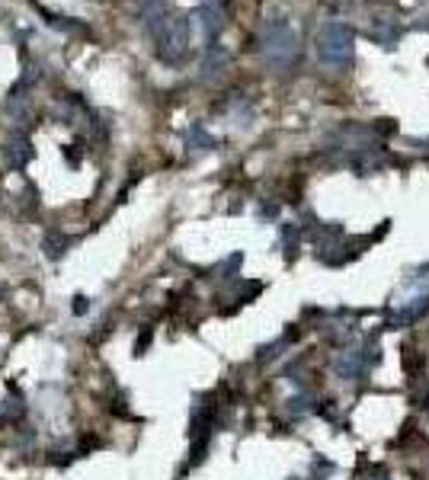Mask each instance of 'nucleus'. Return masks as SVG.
<instances>
[{
  "mask_svg": "<svg viewBox=\"0 0 429 480\" xmlns=\"http://www.w3.org/2000/svg\"><path fill=\"white\" fill-rule=\"evenodd\" d=\"M183 42H186V23H183V19H173V23L166 26V36H164V48H160V55L173 58L179 48H183Z\"/></svg>",
  "mask_w": 429,
  "mask_h": 480,
  "instance_id": "1",
  "label": "nucleus"
}]
</instances>
